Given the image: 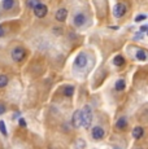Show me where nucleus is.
Masks as SVG:
<instances>
[{"mask_svg":"<svg viewBox=\"0 0 148 149\" xmlns=\"http://www.w3.org/2000/svg\"><path fill=\"white\" fill-rule=\"evenodd\" d=\"M68 17V10L65 8H60V9L56 12V19L59 22H64Z\"/></svg>","mask_w":148,"mask_h":149,"instance_id":"obj_8","label":"nucleus"},{"mask_svg":"<svg viewBox=\"0 0 148 149\" xmlns=\"http://www.w3.org/2000/svg\"><path fill=\"white\" fill-rule=\"evenodd\" d=\"M13 5H15V0H3V3H1V7L4 8L5 10L12 9Z\"/></svg>","mask_w":148,"mask_h":149,"instance_id":"obj_11","label":"nucleus"},{"mask_svg":"<svg viewBox=\"0 0 148 149\" xmlns=\"http://www.w3.org/2000/svg\"><path fill=\"white\" fill-rule=\"evenodd\" d=\"M62 92H64V95L68 96V97L73 96V93H74V87H73V86H65V87L62 88Z\"/></svg>","mask_w":148,"mask_h":149,"instance_id":"obj_13","label":"nucleus"},{"mask_svg":"<svg viewBox=\"0 0 148 149\" xmlns=\"http://www.w3.org/2000/svg\"><path fill=\"white\" fill-rule=\"evenodd\" d=\"M147 17H146V14H139V16H136V18H135V21L136 22H140V21H144Z\"/></svg>","mask_w":148,"mask_h":149,"instance_id":"obj_20","label":"nucleus"},{"mask_svg":"<svg viewBox=\"0 0 148 149\" xmlns=\"http://www.w3.org/2000/svg\"><path fill=\"white\" fill-rule=\"evenodd\" d=\"M8 82H9L8 77H7V75H4V74H1V75H0V88L5 87V86L8 84Z\"/></svg>","mask_w":148,"mask_h":149,"instance_id":"obj_17","label":"nucleus"},{"mask_svg":"<svg viewBox=\"0 0 148 149\" xmlns=\"http://www.w3.org/2000/svg\"><path fill=\"white\" fill-rule=\"evenodd\" d=\"M126 126H127V119L125 118V117H121L117 121V123H116V127L119 128V130H124Z\"/></svg>","mask_w":148,"mask_h":149,"instance_id":"obj_12","label":"nucleus"},{"mask_svg":"<svg viewBox=\"0 0 148 149\" xmlns=\"http://www.w3.org/2000/svg\"><path fill=\"white\" fill-rule=\"evenodd\" d=\"M87 65V56L84 53H79L74 60V66L78 69H83Z\"/></svg>","mask_w":148,"mask_h":149,"instance_id":"obj_3","label":"nucleus"},{"mask_svg":"<svg viewBox=\"0 0 148 149\" xmlns=\"http://www.w3.org/2000/svg\"><path fill=\"white\" fill-rule=\"evenodd\" d=\"M125 87H126V83H125L124 79H118V81L116 82V84H114V88L117 91H124Z\"/></svg>","mask_w":148,"mask_h":149,"instance_id":"obj_14","label":"nucleus"},{"mask_svg":"<svg viewBox=\"0 0 148 149\" xmlns=\"http://www.w3.org/2000/svg\"><path fill=\"white\" fill-rule=\"evenodd\" d=\"M127 8L125 4H122V3H118V4H116L114 9H113V14H114L117 18H119V17H124L125 13H126Z\"/></svg>","mask_w":148,"mask_h":149,"instance_id":"obj_5","label":"nucleus"},{"mask_svg":"<svg viewBox=\"0 0 148 149\" xmlns=\"http://www.w3.org/2000/svg\"><path fill=\"white\" fill-rule=\"evenodd\" d=\"M143 135H144V130L142 127H135L133 130V136L135 137V139H140Z\"/></svg>","mask_w":148,"mask_h":149,"instance_id":"obj_10","label":"nucleus"},{"mask_svg":"<svg viewBox=\"0 0 148 149\" xmlns=\"http://www.w3.org/2000/svg\"><path fill=\"white\" fill-rule=\"evenodd\" d=\"M113 64H114L116 66H122V65L125 64V58L122 56H116L114 60H113Z\"/></svg>","mask_w":148,"mask_h":149,"instance_id":"obj_16","label":"nucleus"},{"mask_svg":"<svg viewBox=\"0 0 148 149\" xmlns=\"http://www.w3.org/2000/svg\"><path fill=\"white\" fill-rule=\"evenodd\" d=\"M39 3H40L39 0H26V5H27L29 8H31V9H33L34 7H36Z\"/></svg>","mask_w":148,"mask_h":149,"instance_id":"obj_18","label":"nucleus"},{"mask_svg":"<svg viewBox=\"0 0 148 149\" xmlns=\"http://www.w3.org/2000/svg\"><path fill=\"white\" fill-rule=\"evenodd\" d=\"M0 132H1L4 136H7V135H8V132H7V127H5L4 121H0Z\"/></svg>","mask_w":148,"mask_h":149,"instance_id":"obj_19","label":"nucleus"},{"mask_svg":"<svg viewBox=\"0 0 148 149\" xmlns=\"http://www.w3.org/2000/svg\"><path fill=\"white\" fill-rule=\"evenodd\" d=\"M3 35H4V29H3L1 26H0V38H1Z\"/></svg>","mask_w":148,"mask_h":149,"instance_id":"obj_24","label":"nucleus"},{"mask_svg":"<svg viewBox=\"0 0 148 149\" xmlns=\"http://www.w3.org/2000/svg\"><path fill=\"white\" fill-rule=\"evenodd\" d=\"M84 22H86V16L82 13H78L75 14V17H74V25L75 26H82V25H84Z\"/></svg>","mask_w":148,"mask_h":149,"instance_id":"obj_9","label":"nucleus"},{"mask_svg":"<svg viewBox=\"0 0 148 149\" xmlns=\"http://www.w3.org/2000/svg\"><path fill=\"white\" fill-rule=\"evenodd\" d=\"M72 123L75 128L81 127L82 122H81V110H75V113L73 114V118H72Z\"/></svg>","mask_w":148,"mask_h":149,"instance_id":"obj_7","label":"nucleus"},{"mask_svg":"<svg viewBox=\"0 0 148 149\" xmlns=\"http://www.w3.org/2000/svg\"><path fill=\"white\" fill-rule=\"evenodd\" d=\"M140 31H142V33H146V31H147V26H146V25H143V26L140 27Z\"/></svg>","mask_w":148,"mask_h":149,"instance_id":"obj_23","label":"nucleus"},{"mask_svg":"<svg viewBox=\"0 0 148 149\" xmlns=\"http://www.w3.org/2000/svg\"><path fill=\"white\" fill-rule=\"evenodd\" d=\"M33 9H34V13H35V16L38 17V18H43L45 14H47V12H48L47 5L40 4V3H39V4L36 5V7H34Z\"/></svg>","mask_w":148,"mask_h":149,"instance_id":"obj_4","label":"nucleus"},{"mask_svg":"<svg viewBox=\"0 0 148 149\" xmlns=\"http://www.w3.org/2000/svg\"><path fill=\"white\" fill-rule=\"evenodd\" d=\"M92 137L95 140H100V139H103L104 137V134H105V131H104V128H101V127H99V126H96V127H94L92 128Z\"/></svg>","mask_w":148,"mask_h":149,"instance_id":"obj_6","label":"nucleus"},{"mask_svg":"<svg viewBox=\"0 0 148 149\" xmlns=\"http://www.w3.org/2000/svg\"><path fill=\"white\" fill-rule=\"evenodd\" d=\"M25 56H26V51H25V48H22V47H16L15 49L12 51V58L17 62L22 61V60L25 58Z\"/></svg>","mask_w":148,"mask_h":149,"instance_id":"obj_2","label":"nucleus"},{"mask_svg":"<svg viewBox=\"0 0 148 149\" xmlns=\"http://www.w3.org/2000/svg\"><path fill=\"white\" fill-rule=\"evenodd\" d=\"M18 122H20V126H21V127H25V126H26V121H25L24 118H21Z\"/></svg>","mask_w":148,"mask_h":149,"instance_id":"obj_21","label":"nucleus"},{"mask_svg":"<svg viewBox=\"0 0 148 149\" xmlns=\"http://www.w3.org/2000/svg\"><path fill=\"white\" fill-rule=\"evenodd\" d=\"M3 113H5V107L1 104V102H0V116H1Z\"/></svg>","mask_w":148,"mask_h":149,"instance_id":"obj_22","label":"nucleus"},{"mask_svg":"<svg viewBox=\"0 0 148 149\" xmlns=\"http://www.w3.org/2000/svg\"><path fill=\"white\" fill-rule=\"evenodd\" d=\"M135 57H136L138 60H140V61H146V58H147L146 51H144V49H138V52H136Z\"/></svg>","mask_w":148,"mask_h":149,"instance_id":"obj_15","label":"nucleus"},{"mask_svg":"<svg viewBox=\"0 0 148 149\" xmlns=\"http://www.w3.org/2000/svg\"><path fill=\"white\" fill-rule=\"evenodd\" d=\"M81 122L84 128H89L91 126V122H92V109L89 105H86L81 110Z\"/></svg>","mask_w":148,"mask_h":149,"instance_id":"obj_1","label":"nucleus"}]
</instances>
